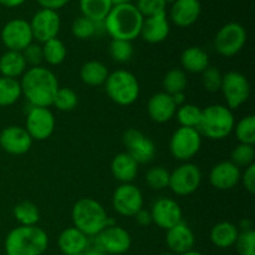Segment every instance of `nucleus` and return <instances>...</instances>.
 Listing matches in <instances>:
<instances>
[{"mask_svg":"<svg viewBox=\"0 0 255 255\" xmlns=\"http://www.w3.org/2000/svg\"><path fill=\"white\" fill-rule=\"evenodd\" d=\"M177 111L176 104L171 95L166 92H157L149 97L147 102V114L149 119L157 124H166L174 117Z\"/></svg>","mask_w":255,"mask_h":255,"instance_id":"22","label":"nucleus"},{"mask_svg":"<svg viewBox=\"0 0 255 255\" xmlns=\"http://www.w3.org/2000/svg\"><path fill=\"white\" fill-rule=\"evenodd\" d=\"M143 194L133 183H121L112 194V207L122 217H134L143 208Z\"/></svg>","mask_w":255,"mask_h":255,"instance_id":"12","label":"nucleus"},{"mask_svg":"<svg viewBox=\"0 0 255 255\" xmlns=\"http://www.w3.org/2000/svg\"><path fill=\"white\" fill-rule=\"evenodd\" d=\"M127 153L138 164L148 163L156 156V144L149 137L136 128H129L122 136Z\"/></svg>","mask_w":255,"mask_h":255,"instance_id":"15","label":"nucleus"},{"mask_svg":"<svg viewBox=\"0 0 255 255\" xmlns=\"http://www.w3.org/2000/svg\"><path fill=\"white\" fill-rule=\"evenodd\" d=\"M27 70L26 61L21 52L6 50L0 56V74L9 79H17Z\"/></svg>","mask_w":255,"mask_h":255,"instance_id":"28","label":"nucleus"},{"mask_svg":"<svg viewBox=\"0 0 255 255\" xmlns=\"http://www.w3.org/2000/svg\"><path fill=\"white\" fill-rule=\"evenodd\" d=\"M70 0H36L37 4L41 6V9H49L57 11L61 7L66 6Z\"/></svg>","mask_w":255,"mask_h":255,"instance_id":"47","label":"nucleus"},{"mask_svg":"<svg viewBox=\"0 0 255 255\" xmlns=\"http://www.w3.org/2000/svg\"><path fill=\"white\" fill-rule=\"evenodd\" d=\"M248 34L246 27L236 21L223 25L214 36L213 45L216 51L224 57L238 55L246 46Z\"/></svg>","mask_w":255,"mask_h":255,"instance_id":"7","label":"nucleus"},{"mask_svg":"<svg viewBox=\"0 0 255 255\" xmlns=\"http://www.w3.org/2000/svg\"><path fill=\"white\" fill-rule=\"evenodd\" d=\"M56 127V120L49 107H34L27 111L25 129L32 141H45L52 136Z\"/></svg>","mask_w":255,"mask_h":255,"instance_id":"13","label":"nucleus"},{"mask_svg":"<svg viewBox=\"0 0 255 255\" xmlns=\"http://www.w3.org/2000/svg\"><path fill=\"white\" fill-rule=\"evenodd\" d=\"M138 166L127 152H121L112 159L111 173L121 183H132L138 174Z\"/></svg>","mask_w":255,"mask_h":255,"instance_id":"25","label":"nucleus"},{"mask_svg":"<svg viewBox=\"0 0 255 255\" xmlns=\"http://www.w3.org/2000/svg\"><path fill=\"white\" fill-rule=\"evenodd\" d=\"M221 91L229 110L243 106L251 96V84L246 75L239 71H228L223 75Z\"/></svg>","mask_w":255,"mask_h":255,"instance_id":"9","label":"nucleus"},{"mask_svg":"<svg viewBox=\"0 0 255 255\" xmlns=\"http://www.w3.org/2000/svg\"><path fill=\"white\" fill-rule=\"evenodd\" d=\"M169 176H171V172L168 169L162 166H154L147 171L146 183L151 189L162 191V189L168 188Z\"/></svg>","mask_w":255,"mask_h":255,"instance_id":"39","label":"nucleus"},{"mask_svg":"<svg viewBox=\"0 0 255 255\" xmlns=\"http://www.w3.org/2000/svg\"><path fill=\"white\" fill-rule=\"evenodd\" d=\"M149 213L152 217V223L164 231H168L172 227L179 224L183 218V212L178 202L168 197H162L157 199L152 204Z\"/></svg>","mask_w":255,"mask_h":255,"instance_id":"17","label":"nucleus"},{"mask_svg":"<svg viewBox=\"0 0 255 255\" xmlns=\"http://www.w3.org/2000/svg\"><path fill=\"white\" fill-rule=\"evenodd\" d=\"M239 228H241L242 231H249V229H253V222L248 218L243 219V221L239 223Z\"/></svg>","mask_w":255,"mask_h":255,"instance_id":"51","label":"nucleus"},{"mask_svg":"<svg viewBox=\"0 0 255 255\" xmlns=\"http://www.w3.org/2000/svg\"><path fill=\"white\" fill-rule=\"evenodd\" d=\"M111 1H112V5H114V6H116V5L128 4V2H131V0H111Z\"/></svg>","mask_w":255,"mask_h":255,"instance_id":"53","label":"nucleus"},{"mask_svg":"<svg viewBox=\"0 0 255 255\" xmlns=\"http://www.w3.org/2000/svg\"><path fill=\"white\" fill-rule=\"evenodd\" d=\"M182 70L191 74H202L209 67V56L202 47L189 46L181 55Z\"/></svg>","mask_w":255,"mask_h":255,"instance_id":"26","label":"nucleus"},{"mask_svg":"<svg viewBox=\"0 0 255 255\" xmlns=\"http://www.w3.org/2000/svg\"><path fill=\"white\" fill-rule=\"evenodd\" d=\"M42 55H44V61L49 64L50 66H57L61 65L66 60L67 49L66 45L59 39L49 40V41L42 44Z\"/></svg>","mask_w":255,"mask_h":255,"instance_id":"33","label":"nucleus"},{"mask_svg":"<svg viewBox=\"0 0 255 255\" xmlns=\"http://www.w3.org/2000/svg\"><path fill=\"white\" fill-rule=\"evenodd\" d=\"M105 90L109 99L119 106H131L138 100L141 91L137 77L127 70L111 72L105 82Z\"/></svg>","mask_w":255,"mask_h":255,"instance_id":"6","label":"nucleus"},{"mask_svg":"<svg viewBox=\"0 0 255 255\" xmlns=\"http://www.w3.org/2000/svg\"><path fill=\"white\" fill-rule=\"evenodd\" d=\"M80 255H82V254H80Z\"/></svg>","mask_w":255,"mask_h":255,"instance_id":"56","label":"nucleus"},{"mask_svg":"<svg viewBox=\"0 0 255 255\" xmlns=\"http://www.w3.org/2000/svg\"><path fill=\"white\" fill-rule=\"evenodd\" d=\"M21 92L34 107L52 106L55 95L59 90V81L54 71L45 66L27 67L21 76Z\"/></svg>","mask_w":255,"mask_h":255,"instance_id":"1","label":"nucleus"},{"mask_svg":"<svg viewBox=\"0 0 255 255\" xmlns=\"http://www.w3.org/2000/svg\"><path fill=\"white\" fill-rule=\"evenodd\" d=\"M79 104V96L76 92L70 87H59L56 95H55L52 106L56 107L59 111L70 112L76 109Z\"/></svg>","mask_w":255,"mask_h":255,"instance_id":"38","label":"nucleus"},{"mask_svg":"<svg viewBox=\"0 0 255 255\" xmlns=\"http://www.w3.org/2000/svg\"><path fill=\"white\" fill-rule=\"evenodd\" d=\"M21 96V85L19 80L0 77V107L12 106Z\"/></svg>","mask_w":255,"mask_h":255,"instance_id":"31","label":"nucleus"},{"mask_svg":"<svg viewBox=\"0 0 255 255\" xmlns=\"http://www.w3.org/2000/svg\"><path fill=\"white\" fill-rule=\"evenodd\" d=\"M202 183V171L197 164L184 162L169 176L168 188L176 196L186 197L194 193Z\"/></svg>","mask_w":255,"mask_h":255,"instance_id":"11","label":"nucleus"},{"mask_svg":"<svg viewBox=\"0 0 255 255\" xmlns=\"http://www.w3.org/2000/svg\"><path fill=\"white\" fill-rule=\"evenodd\" d=\"M22 56H24L25 61H26V65L30 67L35 66H41L42 61H44V55H42V47L41 45L39 44H31L21 51Z\"/></svg>","mask_w":255,"mask_h":255,"instance_id":"45","label":"nucleus"},{"mask_svg":"<svg viewBox=\"0 0 255 255\" xmlns=\"http://www.w3.org/2000/svg\"><path fill=\"white\" fill-rule=\"evenodd\" d=\"M202 85L204 90L208 92H218L221 91L222 81H223V74L219 71L217 67L209 66L208 69L202 72Z\"/></svg>","mask_w":255,"mask_h":255,"instance_id":"42","label":"nucleus"},{"mask_svg":"<svg viewBox=\"0 0 255 255\" xmlns=\"http://www.w3.org/2000/svg\"><path fill=\"white\" fill-rule=\"evenodd\" d=\"M111 0H80L82 16L95 22H102L112 9Z\"/></svg>","mask_w":255,"mask_h":255,"instance_id":"30","label":"nucleus"},{"mask_svg":"<svg viewBox=\"0 0 255 255\" xmlns=\"http://www.w3.org/2000/svg\"><path fill=\"white\" fill-rule=\"evenodd\" d=\"M0 37L7 50L11 51H24L32 41L30 22L24 19H12L2 26Z\"/></svg>","mask_w":255,"mask_h":255,"instance_id":"14","label":"nucleus"},{"mask_svg":"<svg viewBox=\"0 0 255 255\" xmlns=\"http://www.w3.org/2000/svg\"><path fill=\"white\" fill-rule=\"evenodd\" d=\"M236 248L239 255H255V232L254 229L239 232L236 242Z\"/></svg>","mask_w":255,"mask_h":255,"instance_id":"44","label":"nucleus"},{"mask_svg":"<svg viewBox=\"0 0 255 255\" xmlns=\"http://www.w3.org/2000/svg\"><path fill=\"white\" fill-rule=\"evenodd\" d=\"M110 72L106 65L97 60L85 62L80 69V79L85 85L91 87L102 86L106 82Z\"/></svg>","mask_w":255,"mask_h":255,"instance_id":"29","label":"nucleus"},{"mask_svg":"<svg viewBox=\"0 0 255 255\" xmlns=\"http://www.w3.org/2000/svg\"><path fill=\"white\" fill-rule=\"evenodd\" d=\"M134 6L139 14L144 17L154 16V15L166 12L167 0H137Z\"/></svg>","mask_w":255,"mask_h":255,"instance_id":"43","label":"nucleus"},{"mask_svg":"<svg viewBox=\"0 0 255 255\" xmlns=\"http://www.w3.org/2000/svg\"><path fill=\"white\" fill-rule=\"evenodd\" d=\"M166 232V244L171 253L181 255L193 249L196 236L191 227L183 221Z\"/></svg>","mask_w":255,"mask_h":255,"instance_id":"20","label":"nucleus"},{"mask_svg":"<svg viewBox=\"0 0 255 255\" xmlns=\"http://www.w3.org/2000/svg\"><path fill=\"white\" fill-rule=\"evenodd\" d=\"M236 126V119L232 110L226 105H209L202 110L201 122L198 131L202 136L209 139H224L233 132Z\"/></svg>","mask_w":255,"mask_h":255,"instance_id":"5","label":"nucleus"},{"mask_svg":"<svg viewBox=\"0 0 255 255\" xmlns=\"http://www.w3.org/2000/svg\"><path fill=\"white\" fill-rule=\"evenodd\" d=\"M57 244L64 255H80L89 249L90 238L75 227H70L60 233Z\"/></svg>","mask_w":255,"mask_h":255,"instance_id":"24","label":"nucleus"},{"mask_svg":"<svg viewBox=\"0 0 255 255\" xmlns=\"http://www.w3.org/2000/svg\"><path fill=\"white\" fill-rule=\"evenodd\" d=\"M201 12L199 0H174L169 11V19L176 26L189 27L196 24Z\"/></svg>","mask_w":255,"mask_h":255,"instance_id":"21","label":"nucleus"},{"mask_svg":"<svg viewBox=\"0 0 255 255\" xmlns=\"http://www.w3.org/2000/svg\"><path fill=\"white\" fill-rule=\"evenodd\" d=\"M12 214H14V218L16 219L20 226H37L40 221L39 208H37L36 204L30 201L19 202L12 209Z\"/></svg>","mask_w":255,"mask_h":255,"instance_id":"32","label":"nucleus"},{"mask_svg":"<svg viewBox=\"0 0 255 255\" xmlns=\"http://www.w3.org/2000/svg\"><path fill=\"white\" fill-rule=\"evenodd\" d=\"M71 219L75 228L89 238L96 237L106 227L116 224L114 219L107 216L105 207L94 198H80L75 202Z\"/></svg>","mask_w":255,"mask_h":255,"instance_id":"3","label":"nucleus"},{"mask_svg":"<svg viewBox=\"0 0 255 255\" xmlns=\"http://www.w3.org/2000/svg\"><path fill=\"white\" fill-rule=\"evenodd\" d=\"M142 24L143 16L132 2L112 6L111 11L104 20L105 31L112 40H126L131 42L141 34Z\"/></svg>","mask_w":255,"mask_h":255,"instance_id":"2","label":"nucleus"},{"mask_svg":"<svg viewBox=\"0 0 255 255\" xmlns=\"http://www.w3.org/2000/svg\"><path fill=\"white\" fill-rule=\"evenodd\" d=\"M234 132L239 143L253 144L255 143V116L247 115L239 120L234 126Z\"/></svg>","mask_w":255,"mask_h":255,"instance_id":"36","label":"nucleus"},{"mask_svg":"<svg viewBox=\"0 0 255 255\" xmlns=\"http://www.w3.org/2000/svg\"><path fill=\"white\" fill-rule=\"evenodd\" d=\"M133 218L136 219V222L138 223V226H141V227H147L152 223L151 213H149V211H146V209H143V208H142L141 211H139L138 213L133 217Z\"/></svg>","mask_w":255,"mask_h":255,"instance_id":"48","label":"nucleus"},{"mask_svg":"<svg viewBox=\"0 0 255 255\" xmlns=\"http://www.w3.org/2000/svg\"><path fill=\"white\" fill-rule=\"evenodd\" d=\"M29 22L32 37L41 44L57 37L61 29V19L55 10L40 9Z\"/></svg>","mask_w":255,"mask_h":255,"instance_id":"16","label":"nucleus"},{"mask_svg":"<svg viewBox=\"0 0 255 255\" xmlns=\"http://www.w3.org/2000/svg\"><path fill=\"white\" fill-rule=\"evenodd\" d=\"M6 255H42L49 247L46 232L37 226H19L5 238Z\"/></svg>","mask_w":255,"mask_h":255,"instance_id":"4","label":"nucleus"},{"mask_svg":"<svg viewBox=\"0 0 255 255\" xmlns=\"http://www.w3.org/2000/svg\"><path fill=\"white\" fill-rule=\"evenodd\" d=\"M241 182L243 183L247 192H249L251 194L255 193V163L244 169L241 176Z\"/></svg>","mask_w":255,"mask_h":255,"instance_id":"46","label":"nucleus"},{"mask_svg":"<svg viewBox=\"0 0 255 255\" xmlns=\"http://www.w3.org/2000/svg\"><path fill=\"white\" fill-rule=\"evenodd\" d=\"M82 255H106V254L102 253V252H100V251H97V249L89 248Z\"/></svg>","mask_w":255,"mask_h":255,"instance_id":"52","label":"nucleus"},{"mask_svg":"<svg viewBox=\"0 0 255 255\" xmlns=\"http://www.w3.org/2000/svg\"><path fill=\"white\" fill-rule=\"evenodd\" d=\"M32 138L25 127L7 126L0 132V147L6 153L21 156L27 153L32 146Z\"/></svg>","mask_w":255,"mask_h":255,"instance_id":"18","label":"nucleus"},{"mask_svg":"<svg viewBox=\"0 0 255 255\" xmlns=\"http://www.w3.org/2000/svg\"><path fill=\"white\" fill-rule=\"evenodd\" d=\"M242 171L231 161L217 163L209 172V183L218 191H229L241 182Z\"/></svg>","mask_w":255,"mask_h":255,"instance_id":"19","label":"nucleus"},{"mask_svg":"<svg viewBox=\"0 0 255 255\" xmlns=\"http://www.w3.org/2000/svg\"><path fill=\"white\" fill-rule=\"evenodd\" d=\"M94 249H97L102 253L121 255L129 251L132 239L126 229L114 224V226L106 227L104 231L94 237Z\"/></svg>","mask_w":255,"mask_h":255,"instance_id":"10","label":"nucleus"},{"mask_svg":"<svg viewBox=\"0 0 255 255\" xmlns=\"http://www.w3.org/2000/svg\"><path fill=\"white\" fill-rule=\"evenodd\" d=\"M187 85H188L187 72H184L182 69H171L164 75L163 81H162L164 92L168 95L184 92Z\"/></svg>","mask_w":255,"mask_h":255,"instance_id":"34","label":"nucleus"},{"mask_svg":"<svg viewBox=\"0 0 255 255\" xmlns=\"http://www.w3.org/2000/svg\"><path fill=\"white\" fill-rule=\"evenodd\" d=\"M161 255H176V254H173V253H171V252H167V253H162Z\"/></svg>","mask_w":255,"mask_h":255,"instance_id":"55","label":"nucleus"},{"mask_svg":"<svg viewBox=\"0 0 255 255\" xmlns=\"http://www.w3.org/2000/svg\"><path fill=\"white\" fill-rule=\"evenodd\" d=\"M239 236V228L231 222H221L217 223L211 229L209 238L213 246L219 249H228L234 247L237 238Z\"/></svg>","mask_w":255,"mask_h":255,"instance_id":"27","label":"nucleus"},{"mask_svg":"<svg viewBox=\"0 0 255 255\" xmlns=\"http://www.w3.org/2000/svg\"><path fill=\"white\" fill-rule=\"evenodd\" d=\"M255 148L253 144L239 143L233 148L231 153V162L239 168H247L254 163Z\"/></svg>","mask_w":255,"mask_h":255,"instance_id":"41","label":"nucleus"},{"mask_svg":"<svg viewBox=\"0 0 255 255\" xmlns=\"http://www.w3.org/2000/svg\"><path fill=\"white\" fill-rule=\"evenodd\" d=\"M99 25L100 22L92 21V20L87 19V17L81 15V16L75 19L74 22H72L71 32L79 40L91 39L99 31Z\"/></svg>","mask_w":255,"mask_h":255,"instance_id":"40","label":"nucleus"},{"mask_svg":"<svg viewBox=\"0 0 255 255\" xmlns=\"http://www.w3.org/2000/svg\"><path fill=\"white\" fill-rule=\"evenodd\" d=\"M172 96V100H173V102L176 104L177 107L182 106V105L186 104V94L184 92H178V94H174V95H171Z\"/></svg>","mask_w":255,"mask_h":255,"instance_id":"49","label":"nucleus"},{"mask_svg":"<svg viewBox=\"0 0 255 255\" xmlns=\"http://www.w3.org/2000/svg\"><path fill=\"white\" fill-rule=\"evenodd\" d=\"M110 56L119 64H126L133 57L134 49L131 41L126 40H111L109 47Z\"/></svg>","mask_w":255,"mask_h":255,"instance_id":"37","label":"nucleus"},{"mask_svg":"<svg viewBox=\"0 0 255 255\" xmlns=\"http://www.w3.org/2000/svg\"><path fill=\"white\" fill-rule=\"evenodd\" d=\"M181 255H203L201 253V252H198V251H194V249H192V251H188V252H186V253H183V254H181Z\"/></svg>","mask_w":255,"mask_h":255,"instance_id":"54","label":"nucleus"},{"mask_svg":"<svg viewBox=\"0 0 255 255\" xmlns=\"http://www.w3.org/2000/svg\"><path fill=\"white\" fill-rule=\"evenodd\" d=\"M171 31L168 16L166 12L144 17L139 36L148 44H159L168 37Z\"/></svg>","mask_w":255,"mask_h":255,"instance_id":"23","label":"nucleus"},{"mask_svg":"<svg viewBox=\"0 0 255 255\" xmlns=\"http://www.w3.org/2000/svg\"><path fill=\"white\" fill-rule=\"evenodd\" d=\"M176 119L181 127H189V128H198L201 122L202 109L193 104H184L177 107Z\"/></svg>","mask_w":255,"mask_h":255,"instance_id":"35","label":"nucleus"},{"mask_svg":"<svg viewBox=\"0 0 255 255\" xmlns=\"http://www.w3.org/2000/svg\"><path fill=\"white\" fill-rule=\"evenodd\" d=\"M24 2L25 0H0V5L5 7H17Z\"/></svg>","mask_w":255,"mask_h":255,"instance_id":"50","label":"nucleus"},{"mask_svg":"<svg viewBox=\"0 0 255 255\" xmlns=\"http://www.w3.org/2000/svg\"><path fill=\"white\" fill-rule=\"evenodd\" d=\"M202 147V134L197 128L179 127L169 139V152L176 159L189 162Z\"/></svg>","mask_w":255,"mask_h":255,"instance_id":"8","label":"nucleus"}]
</instances>
